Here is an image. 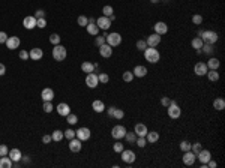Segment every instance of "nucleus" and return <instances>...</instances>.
I'll list each match as a JSON object with an SVG mask.
<instances>
[{
	"label": "nucleus",
	"instance_id": "1",
	"mask_svg": "<svg viewBox=\"0 0 225 168\" xmlns=\"http://www.w3.org/2000/svg\"><path fill=\"white\" fill-rule=\"evenodd\" d=\"M144 57H146V60L149 62V63H158L159 59H161V54H159V51H158L156 48L147 47L144 50Z\"/></svg>",
	"mask_w": 225,
	"mask_h": 168
},
{
	"label": "nucleus",
	"instance_id": "2",
	"mask_svg": "<svg viewBox=\"0 0 225 168\" xmlns=\"http://www.w3.org/2000/svg\"><path fill=\"white\" fill-rule=\"evenodd\" d=\"M200 38L203 39L204 44H215V42L218 41L219 36H218V33L213 32V30H204V32H201Z\"/></svg>",
	"mask_w": 225,
	"mask_h": 168
},
{
	"label": "nucleus",
	"instance_id": "3",
	"mask_svg": "<svg viewBox=\"0 0 225 168\" xmlns=\"http://www.w3.org/2000/svg\"><path fill=\"white\" fill-rule=\"evenodd\" d=\"M167 108H168V116H170V119H173V120L179 119V117H180V114H182V108L179 107L176 101H171L170 105H168Z\"/></svg>",
	"mask_w": 225,
	"mask_h": 168
},
{
	"label": "nucleus",
	"instance_id": "4",
	"mask_svg": "<svg viewBox=\"0 0 225 168\" xmlns=\"http://www.w3.org/2000/svg\"><path fill=\"white\" fill-rule=\"evenodd\" d=\"M66 56H68V53H66V48L62 47L60 44L59 45H54V48H53V59L57 62H62L66 59Z\"/></svg>",
	"mask_w": 225,
	"mask_h": 168
},
{
	"label": "nucleus",
	"instance_id": "5",
	"mask_svg": "<svg viewBox=\"0 0 225 168\" xmlns=\"http://www.w3.org/2000/svg\"><path fill=\"white\" fill-rule=\"evenodd\" d=\"M105 41H107V44H108L110 47H117V45L122 44V36H120V33H116V32L107 33Z\"/></svg>",
	"mask_w": 225,
	"mask_h": 168
},
{
	"label": "nucleus",
	"instance_id": "6",
	"mask_svg": "<svg viewBox=\"0 0 225 168\" xmlns=\"http://www.w3.org/2000/svg\"><path fill=\"white\" fill-rule=\"evenodd\" d=\"M125 134H126V128L122 126V125H117V126H114V128L111 129V135H113L114 140H122V138H125Z\"/></svg>",
	"mask_w": 225,
	"mask_h": 168
},
{
	"label": "nucleus",
	"instance_id": "7",
	"mask_svg": "<svg viewBox=\"0 0 225 168\" xmlns=\"http://www.w3.org/2000/svg\"><path fill=\"white\" fill-rule=\"evenodd\" d=\"M96 26L99 27V30H108L110 26H111V20H110L108 17H105V15H102V17H99L98 20H96Z\"/></svg>",
	"mask_w": 225,
	"mask_h": 168
},
{
	"label": "nucleus",
	"instance_id": "8",
	"mask_svg": "<svg viewBox=\"0 0 225 168\" xmlns=\"http://www.w3.org/2000/svg\"><path fill=\"white\" fill-rule=\"evenodd\" d=\"M137 159V155L135 152H132V150H122V161L126 162V164H134Z\"/></svg>",
	"mask_w": 225,
	"mask_h": 168
},
{
	"label": "nucleus",
	"instance_id": "9",
	"mask_svg": "<svg viewBox=\"0 0 225 168\" xmlns=\"http://www.w3.org/2000/svg\"><path fill=\"white\" fill-rule=\"evenodd\" d=\"M161 39H162V36L158 33H153V35H149L147 36V39H146V42H147V47H153L156 48L159 44H161Z\"/></svg>",
	"mask_w": 225,
	"mask_h": 168
},
{
	"label": "nucleus",
	"instance_id": "10",
	"mask_svg": "<svg viewBox=\"0 0 225 168\" xmlns=\"http://www.w3.org/2000/svg\"><path fill=\"white\" fill-rule=\"evenodd\" d=\"M183 153L185 155H183V158H182V161H183L185 165H194L195 161H197V155H195L194 152H191V150L183 152Z\"/></svg>",
	"mask_w": 225,
	"mask_h": 168
},
{
	"label": "nucleus",
	"instance_id": "11",
	"mask_svg": "<svg viewBox=\"0 0 225 168\" xmlns=\"http://www.w3.org/2000/svg\"><path fill=\"white\" fill-rule=\"evenodd\" d=\"M207 71H209V68H207V65H206L204 62H198V63H195V66H194V72H195L198 77L206 75Z\"/></svg>",
	"mask_w": 225,
	"mask_h": 168
},
{
	"label": "nucleus",
	"instance_id": "12",
	"mask_svg": "<svg viewBox=\"0 0 225 168\" xmlns=\"http://www.w3.org/2000/svg\"><path fill=\"white\" fill-rule=\"evenodd\" d=\"M75 137L81 141H87L90 138V129L89 128H80L78 131H75Z\"/></svg>",
	"mask_w": 225,
	"mask_h": 168
},
{
	"label": "nucleus",
	"instance_id": "13",
	"mask_svg": "<svg viewBox=\"0 0 225 168\" xmlns=\"http://www.w3.org/2000/svg\"><path fill=\"white\" fill-rule=\"evenodd\" d=\"M86 84L89 86L90 89H96V86L99 84V80H98V75L90 72V74L86 75Z\"/></svg>",
	"mask_w": 225,
	"mask_h": 168
},
{
	"label": "nucleus",
	"instance_id": "14",
	"mask_svg": "<svg viewBox=\"0 0 225 168\" xmlns=\"http://www.w3.org/2000/svg\"><path fill=\"white\" fill-rule=\"evenodd\" d=\"M197 159L201 164H207V162L212 159V153L209 152V150H204V149H201L200 152L197 153Z\"/></svg>",
	"mask_w": 225,
	"mask_h": 168
},
{
	"label": "nucleus",
	"instance_id": "15",
	"mask_svg": "<svg viewBox=\"0 0 225 168\" xmlns=\"http://www.w3.org/2000/svg\"><path fill=\"white\" fill-rule=\"evenodd\" d=\"M23 26H24V29H27V30L35 29V27H36V18H35L33 15L24 17V20H23Z\"/></svg>",
	"mask_w": 225,
	"mask_h": 168
},
{
	"label": "nucleus",
	"instance_id": "16",
	"mask_svg": "<svg viewBox=\"0 0 225 168\" xmlns=\"http://www.w3.org/2000/svg\"><path fill=\"white\" fill-rule=\"evenodd\" d=\"M81 140H78V138H72V140H69V150L71 152H74V153H78L80 150H81Z\"/></svg>",
	"mask_w": 225,
	"mask_h": 168
},
{
	"label": "nucleus",
	"instance_id": "17",
	"mask_svg": "<svg viewBox=\"0 0 225 168\" xmlns=\"http://www.w3.org/2000/svg\"><path fill=\"white\" fill-rule=\"evenodd\" d=\"M21 44V41L18 36H9L6 41V47L9 48V50H15V48H18Z\"/></svg>",
	"mask_w": 225,
	"mask_h": 168
},
{
	"label": "nucleus",
	"instance_id": "18",
	"mask_svg": "<svg viewBox=\"0 0 225 168\" xmlns=\"http://www.w3.org/2000/svg\"><path fill=\"white\" fill-rule=\"evenodd\" d=\"M98 48H99V53H101V56H102V57H105V59H108V57H111V56H113V47H110L107 42H105L104 45H101V47H98Z\"/></svg>",
	"mask_w": 225,
	"mask_h": 168
},
{
	"label": "nucleus",
	"instance_id": "19",
	"mask_svg": "<svg viewBox=\"0 0 225 168\" xmlns=\"http://www.w3.org/2000/svg\"><path fill=\"white\" fill-rule=\"evenodd\" d=\"M56 110H57L59 116H63V117H66V116L71 113V107H69L68 104H65V102H60V104L56 107Z\"/></svg>",
	"mask_w": 225,
	"mask_h": 168
},
{
	"label": "nucleus",
	"instance_id": "20",
	"mask_svg": "<svg viewBox=\"0 0 225 168\" xmlns=\"http://www.w3.org/2000/svg\"><path fill=\"white\" fill-rule=\"evenodd\" d=\"M153 29H155V33L161 35V36H162V35H165L167 32H168V26L165 24L164 21H158L156 24H155V27H153Z\"/></svg>",
	"mask_w": 225,
	"mask_h": 168
},
{
	"label": "nucleus",
	"instance_id": "21",
	"mask_svg": "<svg viewBox=\"0 0 225 168\" xmlns=\"http://www.w3.org/2000/svg\"><path fill=\"white\" fill-rule=\"evenodd\" d=\"M134 77H138V78H143V77H146L147 75V68L143 66V65H137L135 68H134Z\"/></svg>",
	"mask_w": 225,
	"mask_h": 168
},
{
	"label": "nucleus",
	"instance_id": "22",
	"mask_svg": "<svg viewBox=\"0 0 225 168\" xmlns=\"http://www.w3.org/2000/svg\"><path fill=\"white\" fill-rule=\"evenodd\" d=\"M41 96H42V99H44V102L53 101V99H54V90H53V89H50V87L44 89V90H42V93H41Z\"/></svg>",
	"mask_w": 225,
	"mask_h": 168
},
{
	"label": "nucleus",
	"instance_id": "23",
	"mask_svg": "<svg viewBox=\"0 0 225 168\" xmlns=\"http://www.w3.org/2000/svg\"><path fill=\"white\" fill-rule=\"evenodd\" d=\"M134 132H135L138 137H146V134L149 132V129H147V126H146L144 123H137Z\"/></svg>",
	"mask_w": 225,
	"mask_h": 168
},
{
	"label": "nucleus",
	"instance_id": "24",
	"mask_svg": "<svg viewBox=\"0 0 225 168\" xmlns=\"http://www.w3.org/2000/svg\"><path fill=\"white\" fill-rule=\"evenodd\" d=\"M8 155L12 159V162H18L23 159V153H21V150H18V149H11Z\"/></svg>",
	"mask_w": 225,
	"mask_h": 168
},
{
	"label": "nucleus",
	"instance_id": "25",
	"mask_svg": "<svg viewBox=\"0 0 225 168\" xmlns=\"http://www.w3.org/2000/svg\"><path fill=\"white\" fill-rule=\"evenodd\" d=\"M146 140H147V143H150V144H155V143L159 141V134H158L156 131H149V132L146 134Z\"/></svg>",
	"mask_w": 225,
	"mask_h": 168
},
{
	"label": "nucleus",
	"instance_id": "26",
	"mask_svg": "<svg viewBox=\"0 0 225 168\" xmlns=\"http://www.w3.org/2000/svg\"><path fill=\"white\" fill-rule=\"evenodd\" d=\"M29 56H30L32 60H41L42 56H44V51H42L41 48H33V50L29 53Z\"/></svg>",
	"mask_w": 225,
	"mask_h": 168
},
{
	"label": "nucleus",
	"instance_id": "27",
	"mask_svg": "<svg viewBox=\"0 0 225 168\" xmlns=\"http://www.w3.org/2000/svg\"><path fill=\"white\" fill-rule=\"evenodd\" d=\"M0 168H12V159L8 155L0 158Z\"/></svg>",
	"mask_w": 225,
	"mask_h": 168
},
{
	"label": "nucleus",
	"instance_id": "28",
	"mask_svg": "<svg viewBox=\"0 0 225 168\" xmlns=\"http://www.w3.org/2000/svg\"><path fill=\"white\" fill-rule=\"evenodd\" d=\"M206 65H207L209 69H215V71H218L219 66H221V62H219L216 57H212V59H209V62H207Z\"/></svg>",
	"mask_w": 225,
	"mask_h": 168
},
{
	"label": "nucleus",
	"instance_id": "29",
	"mask_svg": "<svg viewBox=\"0 0 225 168\" xmlns=\"http://www.w3.org/2000/svg\"><path fill=\"white\" fill-rule=\"evenodd\" d=\"M92 108L95 110L96 113H102L104 110H105V104H104L102 101H99V99H96V101H93V104H92Z\"/></svg>",
	"mask_w": 225,
	"mask_h": 168
},
{
	"label": "nucleus",
	"instance_id": "30",
	"mask_svg": "<svg viewBox=\"0 0 225 168\" xmlns=\"http://www.w3.org/2000/svg\"><path fill=\"white\" fill-rule=\"evenodd\" d=\"M81 71H83V72H86V74H90V72H93V71H95V63L84 62V63L81 65Z\"/></svg>",
	"mask_w": 225,
	"mask_h": 168
},
{
	"label": "nucleus",
	"instance_id": "31",
	"mask_svg": "<svg viewBox=\"0 0 225 168\" xmlns=\"http://www.w3.org/2000/svg\"><path fill=\"white\" fill-rule=\"evenodd\" d=\"M213 108L216 110V111H222L225 108V101L222 98H218V99H215L213 101Z\"/></svg>",
	"mask_w": 225,
	"mask_h": 168
},
{
	"label": "nucleus",
	"instance_id": "32",
	"mask_svg": "<svg viewBox=\"0 0 225 168\" xmlns=\"http://www.w3.org/2000/svg\"><path fill=\"white\" fill-rule=\"evenodd\" d=\"M206 75H207V78H209L210 81H213V83L219 80V72L218 71H215V69H209Z\"/></svg>",
	"mask_w": 225,
	"mask_h": 168
},
{
	"label": "nucleus",
	"instance_id": "33",
	"mask_svg": "<svg viewBox=\"0 0 225 168\" xmlns=\"http://www.w3.org/2000/svg\"><path fill=\"white\" fill-rule=\"evenodd\" d=\"M86 29H87V33L92 35V36H98V33H99V27L96 24H87Z\"/></svg>",
	"mask_w": 225,
	"mask_h": 168
},
{
	"label": "nucleus",
	"instance_id": "34",
	"mask_svg": "<svg viewBox=\"0 0 225 168\" xmlns=\"http://www.w3.org/2000/svg\"><path fill=\"white\" fill-rule=\"evenodd\" d=\"M203 39L200 38V36H197V38H194L192 39V42H191V45H192V48H195V50H201V47H203Z\"/></svg>",
	"mask_w": 225,
	"mask_h": 168
},
{
	"label": "nucleus",
	"instance_id": "35",
	"mask_svg": "<svg viewBox=\"0 0 225 168\" xmlns=\"http://www.w3.org/2000/svg\"><path fill=\"white\" fill-rule=\"evenodd\" d=\"M213 51H215V48H213V44H203V47H201V53L204 54H213Z\"/></svg>",
	"mask_w": 225,
	"mask_h": 168
},
{
	"label": "nucleus",
	"instance_id": "36",
	"mask_svg": "<svg viewBox=\"0 0 225 168\" xmlns=\"http://www.w3.org/2000/svg\"><path fill=\"white\" fill-rule=\"evenodd\" d=\"M51 138H53V141H62L63 138H65V135H63V132L62 131H54L53 132V135H51Z\"/></svg>",
	"mask_w": 225,
	"mask_h": 168
},
{
	"label": "nucleus",
	"instance_id": "37",
	"mask_svg": "<svg viewBox=\"0 0 225 168\" xmlns=\"http://www.w3.org/2000/svg\"><path fill=\"white\" fill-rule=\"evenodd\" d=\"M137 137H138V135H137L135 132H128V131H126V134H125V138H126L128 143H135Z\"/></svg>",
	"mask_w": 225,
	"mask_h": 168
},
{
	"label": "nucleus",
	"instance_id": "38",
	"mask_svg": "<svg viewBox=\"0 0 225 168\" xmlns=\"http://www.w3.org/2000/svg\"><path fill=\"white\" fill-rule=\"evenodd\" d=\"M132 80H134V72H132V71H125V72H123V81L132 83Z\"/></svg>",
	"mask_w": 225,
	"mask_h": 168
},
{
	"label": "nucleus",
	"instance_id": "39",
	"mask_svg": "<svg viewBox=\"0 0 225 168\" xmlns=\"http://www.w3.org/2000/svg\"><path fill=\"white\" fill-rule=\"evenodd\" d=\"M77 23H78V26L84 27V26H87V24H89V18H87V17H84V15H80V17L77 18Z\"/></svg>",
	"mask_w": 225,
	"mask_h": 168
},
{
	"label": "nucleus",
	"instance_id": "40",
	"mask_svg": "<svg viewBox=\"0 0 225 168\" xmlns=\"http://www.w3.org/2000/svg\"><path fill=\"white\" fill-rule=\"evenodd\" d=\"M66 122H68L69 125H77V122H78V117L75 114H71L69 113L68 116H66Z\"/></svg>",
	"mask_w": 225,
	"mask_h": 168
},
{
	"label": "nucleus",
	"instance_id": "41",
	"mask_svg": "<svg viewBox=\"0 0 225 168\" xmlns=\"http://www.w3.org/2000/svg\"><path fill=\"white\" fill-rule=\"evenodd\" d=\"M191 146H192V143L185 140V141L180 143V150H182V152H188V150H191Z\"/></svg>",
	"mask_w": 225,
	"mask_h": 168
},
{
	"label": "nucleus",
	"instance_id": "42",
	"mask_svg": "<svg viewBox=\"0 0 225 168\" xmlns=\"http://www.w3.org/2000/svg\"><path fill=\"white\" fill-rule=\"evenodd\" d=\"M50 42H51L53 45H59V44H60V36L57 33H53L50 36Z\"/></svg>",
	"mask_w": 225,
	"mask_h": 168
},
{
	"label": "nucleus",
	"instance_id": "43",
	"mask_svg": "<svg viewBox=\"0 0 225 168\" xmlns=\"http://www.w3.org/2000/svg\"><path fill=\"white\" fill-rule=\"evenodd\" d=\"M137 146L138 147H144L146 144H147V140H146V137H137Z\"/></svg>",
	"mask_w": 225,
	"mask_h": 168
},
{
	"label": "nucleus",
	"instance_id": "44",
	"mask_svg": "<svg viewBox=\"0 0 225 168\" xmlns=\"http://www.w3.org/2000/svg\"><path fill=\"white\" fill-rule=\"evenodd\" d=\"M113 117H114V119H123V117H125V111H123V110H120V108H116V110H114V114H113Z\"/></svg>",
	"mask_w": 225,
	"mask_h": 168
},
{
	"label": "nucleus",
	"instance_id": "45",
	"mask_svg": "<svg viewBox=\"0 0 225 168\" xmlns=\"http://www.w3.org/2000/svg\"><path fill=\"white\" fill-rule=\"evenodd\" d=\"M137 48H138L140 51H144V50L147 48V42H146L144 39H140L138 42H137Z\"/></svg>",
	"mask_w": 225,
	"mask_h": 168
},
{
	"label": "nucleus",
	"instance_id": "46",
	"mask_svg": "<svg viewBox=\"0 0 225 168\" xmlns=\"http://www.w3.org/2000/svg\"><path fill=\"white\" fill-rule=\"evenodd\" d=\"M53 110H54V107H53V104H51V101L44 102V111H45V113H51Z\"/></svg>",
	"mask_w": 225,
	"mask_h": 168
},
{
	"label": "nucleus",
	"instance_id": "47",
	"mask_svg": "<svg viewBox=\"0 0 225 168\" xmlns=\"http://www.w3.org/2000/svg\"><path fill=\"white\" fill-rule=\"evenodd\" d=\"M102 14L105 15V17H110V15H113V14H114V9H113V6H104Z\"/></svg>",
	"mask_w": 225,
	"mask_h": 168
},
{
	"label": "nucleus",
	"instance_id": "48",
	"mask_svg": "<svg viewBox=\"0 0 225 168\" xmlns=\"http://www.w3.org/2000/svg\"><path fill=\"white\" fill-rule=\"evenodd\" d=\"M63 135H65V138L72 140V138H75V131H72V129H66V131L63 132Z\"/></svg>",
	"mask_w": 225,
	"mask_h": 168
},
{
	"label": "nucleus",
	"instance_id": "49",
	"mask_svg": "<svg viewBox=\"0 0 225 168\" xmlns=\"http://www.w3.org/2000/svg\"><path fill=\"white\" fill-rule=\"evenodd\" d=\"M123 144L120 141H117V143H114V146H113V150L116 152V153H122V150H123Z\"/></svg>",
	"mask_w": 225,
	"mask_h": 168
},
{
	"label": "nucleus",
	"instance_id": "50",
	"mask_svg": "<svg viewBox=\"0 0 225 168\" xmlns=\"http://www.w3.org/2000/svg\"><path fill=\"white\" fill-rule=\"evenodd\" d=\"M107 41H105V36H96L95 39V45L96 47H101V45H104Z\"/></svg>",
	"mask_w": 225,
	"mask_h": 168
},
{
	"label": "nucleus",
	"instance_id": "51",
	"mask_svg": "<svg viewBox=\"0 0 225 168\" xmlns=\"http://www.w3.org/2000/svg\"><path fill=\"white\" fill-rule=\"evenodd\" d=\"M201 149H203V146H201L200 143H194V144L191 146V152H194V153L197 155V153L200 152V150H201Z\"/></svg>",
	"mask_w": 225,
	"mask_h": 168
},
{
	"label": "nucleus",
	"instance_id": "52",
	"mask_svg": "<svg viewBox=\"0 0 225 168\" xmlns=\"http://www.w3.org/2000/svg\"><path fill=\"white\" fill-rule=\"evenodd\" d=\"M98 80H99V83H104V84H105V83H108L110 77H108L107 74H105V72H102V74L98 75Z\"/></svg>",
	"mask_w": 225,
	"mask_h": 168
},
{
	"label": "nucleus",
	"instance_id": "53",
	"mask_svg": "<svg viewBox=\"0 0 225 168\" xmlns=\"http://www.w3.org/2000/svg\"><path fill=\"white\" fill-rule=\"evenodd\" d=\"M45 26H47V20H45V18H38V20H36V27L44 29Z\"/></svg>",
	"mask_w": 225,
	"mask_h": 168
},
{
	"label": "nucleus",
	"instance_id": "54",
	"mask_svg": "<svg viewBox=\"0 0 225 168\" xmlns=\"http://www.w3.org/2000/svg\"><path fill=\"white\" fill-rule=\"evenodd\" d=\"M192 23H194V24H197V26H200V24H201V23H203V17H201V15H194V17H192Z\"/></svg>",
	"mask_w": 225,
	"mask_h": 168
},
{
	"label": "nucleus",
	"instance_id": "55",
	"mask_svg": "<svg viewBox=\"0 0 225 168\" xmlns=\"http://www.w3.org/2000/svg\"><path fill=\"white\" fill-rule=\"evenodd\" d=\"M9 153V149H8L6 144H2L0 146V156H6Z\"/></svg>",
	"mask_w": 225,
	"mask_h": 168
},
{
	"label": "nucleus",
	"instance_id": "56",
	"mask_svg": "<svg viewBox=\"0 0 225 168\" xmlns=\"http://www.w3.org/2000/svg\"><path fill=\"white\" fill-rule=\"evenodd\" d=\"M18 56H20V59H21V60H27L29 57H30V56H29V53L26 51V50H21Z\"/></svg>",
	"mask_w": 225,
	"mask_h": 168
},
{
	"label": "nucleus",
	"instance_id": "57",
	"mask_svg": "<svg viewBox=\"0 0 225 168\" xmlns=\"http://www.w3.org/2000/svg\"><path fill=\"white\" fill-rule=\"evenodd\" d=\"M33 17L36 20H38V18H45V12H44L42 9H39V11H36V14H35Z\"/></svg>",
	"mask_w": 225,
	"mask_h": 168
},
{
	"label": "nucleus",
	"instance_id": "58",
	"mask_svg": "<svg viewBox=\"0 0 225 168\" xmlns=\"http://www.w3.org/2000/svg\"><path fill=\"white\" fill-rule=\"evenodd\" d=\"M8 38H9V36H8L5 32H0V44H6Z\"/></svg>",
	"mask_w": 225,
	"mask_h": 168
},
{
	"label": "nucleus",
	"instance_id": "59",
	"mask_svg": "<svg viewBox=\"0 0 225 168\" xmlns=\"http://www.w3.org/2000/svg\"><path fill=\"white\" fill-rule=\"evenodd\" d=\"M170 102H171V99L168 98V96H164V98L161 99V104H162L164 107H168V105H170Z\"/></svg>",
	"mask_w": 225,
	"mask_h": 168
},
{
	"label": "nucleus",
	"instance_id": "60",
	"mask_svg": "<svg viewBox=\"0 0 225 168\" xmlns=\"http://www.w3.org/2000/svg\"><path fill=\"white\" fill-rule=\"evenodd\" d=\"M42 141H44V144H50V143L53 141V138H51V135H44V137H42Z\"/></svg>",
	"mask_w": 225,
	"mask_h": 168
},
{
	"label": "nucleus",
	"instance_id": "61",
	"mask_svg": "<svg viewBox=\"0 0 225 168\" xmlns=\"http://www.w3.org/2000/svg\"><path fill=\"white\" fill-rule=\"evenodd\" d=\"M5 74H6V66H5L3 63H0V77L5 75Z\"/></svg>",
	"mask_w": 225,
	"mask_h": 168
},
{
	"label": "nucleus",
	"instance_id": "62",
	"mask_svg": "<svg viewBox=\"0 0 225 168\" xmlns=\"http://www.w3.org/2000/svg\"><path fill=\"white\" fill-rule=\"evenodd\" d=\"M207 165H209L210 168H216V167H218V162H216V161H212V159H210V161L207 162Z\"/></svg>",
	"mask_w": 225,
	"mask_h": 168
},
{
	"label": "nucleus",
	"instance_id": "63",
	"mask_svg": "<svg viewBox=\"0 0 225 168\" xmlns=\"http://www.w3.org/2000/svg\"><path fill=\"white\" fill-rule=\"evenodd\" d=\"M114 110H116V107H110L108 108V116H110V117H113V114H114Z\"/></svg>",
	"mask_w": 225,
	"mask_h": 168
},
{
	"label": "nucleus",
	"instance_id": "64",
	"mask_svg": "<svg viewBox=\"0 0 225 168\" xmlns=\"http://www.w3.org/2000/svg\"><path fill=\"white\" fill-rule=\"evenodd\" d=\"M152 3H159V0H150Z\"/></svg>",
	"mask_w": 225,
	"mask_h": 168
}]
</instances>
